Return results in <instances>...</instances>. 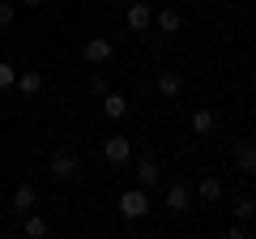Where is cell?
<instances>
[{"label":"cell","instance_id":"cell-1","mask_svg":"<svg viewBox=\"0 0 256 239\" xmlns=\"http://www.w3.org/2000/svg\"><path fill=\"white\" fill-rule=\"evenodd\" d=\"M47 175H52V180H60V184L77 180V154H73V150H56V154L47 158Z\"/></svg>","mask_w":256,"mask_h":239},{"label":"cell","instance_id":"cell-2","mask_svg":"<svg viewBox=\"0 0 256 239\" xmlns=\"http://www.w3.org/2000/svg\"><path fill=\"white\" fill-rule=\"evenodd\" d=\"M120 214L124 218H146L150 214V188H128V192H120Z\"/></svg>","mask_w":256,"mask_h":239},{"label":"cell","instance_id":"cell-3","mask_svg":"<svg viewBox=\"0 0 256 239\" xmlns=\"http://www.w3.org/2000/svg\"><path fill=\"white\" fill-rule=\"evenodd\" d=\"M102 158H107L111 166H128V158H132V141H128V137H107V141H102Z\"/></svg>","mask_w":256,"mask_h":239},{"label":"cell","instance_id":"cell-4","mask_svg":"<svg viewBox=\"0 0 256 239\" xmlns=\"http://www.w3.org/2000/svg\"><path fill=\"white\" fill-rule=\"evenodd\" d=\"M82 56L90 60V64H107L111 56H116V43H111V38H102V34H94V38H86Z\"/></svg>","mask_w":256,"mask_h":239},{"label":"cell","instance_id":"cell-5","mask_svg":"<svg viewBox=\"0 0 256 239\" xmlns=\"http://www.w3.org/2000/svg\"><path fill=\"white\" fill-rule=\"evenodd\" d=\"M235 166L244 175H256V141H239L235 146Z\"/></svg>","mask_w":256,"mask_h":239},{"label":"cell","instance_id":"cell-6","mask_svg":"<svg viewBox=\"0 0 256 239\" xmlns=\"http://www.w3.org/2000/svg\"><path fill=\"white\" fill-rule=\"evenodd\" d=\"M124 22H128V30H150V22H154V13H150V4H128V13H124Z\"/></svg>","mask_w":256,"mask_h":239},{"label":"cell","instance_id":"cell-7","mask_svg":"<svg viewBox=\"0 0 256 239\" xmlns=\"http://www.w3.org/2000/svg\"><path fill=\"white\" fill-rule=\"evenodd\" d=\"M180 90H184V77L175 73V68H162V73H158V94H162V98H180Z\"/></svg>","mask_w":256,"mask_h":239},{"label":"cell","instance_id":"cell-8","mask_svg":"<svg viewBox=\"0 0 256 239\" xmlns=\"http://www.w3.org/2000/svg\"><path fill=\"white\" fill-rule=\"evenodd\" d=\"M214 124H218V116H214L210 107L192 111V132H196V137H210V132H214Z\"/></svg>","mask_w":256,"mask_h":239},{"label":"cell","instance_id":"cell-9","mask_svg":"<svg viewBox=\"0 0 256 239\" xmlns=\"http://www.w3.org/2000/svg\"><path fill=\"white\" fill-rule=\"evenodd\" d=\"M188 201H192V196H188V188H184V184L166 188V210H171V214H184V210H188Z\"/></svg>","mask_w":256,"mask_h":239},{"label":"cell","instance_id":"cell-10","mask_svg":"<svg viewBox=\"0 0 256 239\" xmlns=\"http://www.w3.org/2000/svg\"><path fill=\"white\" fill-rule=\"evenodd\" d=\"M102 111H107V120H124L128 116V98L124 94H102Z\"/></svg>","mask_w":256,"mask_h":239},{"label":"cell","instance_id":"cell-11","mask_svg":"<svg viewBox=\"0 0 256 239\" xmlns=\"http://www.w3.org/2000/svg\"><path fill=\"white\" fill-rule=\"evenodd\" d=\"M34 205H38V192H34L30 184H22L18 192H13V210H18V214H30Z\"/></svg>","mask_w":256,"mask_h":239},{"label":"cell","instance_id":"cell-12","mask_svg":"<svg viewBox=\"0 0 256 239\" xmlns=\"http://www.w3.org/2000/svg\"><path fill=\"white\" fill-rule=\"evenodd\" d=\"M137 180H141V188H154L158 184V162H154V158H141V162H137Z\"/></svg>","mask_w":256,"mask_h":239},{"label":"cell","instance_id":"cell-13","mask_svg":"<svg viewBox=\"0 0 256 239\" xmlns=\"http://www.w3.org/2000/svg\"><path fill=\"white\" fill-rule=\"evenodd\" d=\"M196 192H201V201L218 205V201H222V180H214V175H205V180H201V188H196Z\"/></svg>","mask_w":256,"mask_h":239},{"label":"cell","instance_id":"cell-14","mask_svg":"<svg viewBox=\"0 0 256 239\" xmlns=\"http://www.w3.org/2000/svg\"><path fill=\"white\" fill-rule=\"evenodd\" d=\"M180 26H184V13L180 9H162V13H158V30H162V34H175Z\"/></svg>","mask_w":256,"mask_h":239},{"label":"cell","instance_id":"cell-15","mask_svg":"<svg viewBox=\"0 0 256 239\" xmlns=\"http://www.w3.org/2000/svg\"><path fill=\"white\" fill-rule=\"evenodd\" d=\"M22 230H26L30 239H38V235H47L52 226H47V218H43V214H26V226H22Z\"/></svg>","mask_w":256,"mask_h":239},{"label":"cell","instance_id":"cell-16","mask_svg":"<svg viewBox=\"0 0 256 239\" xmlns=\"http://www.w3.org/2000/svg\"><path fill=\"white\" fill-rule=\"evenodd\" d=\"M18 90L22 94H38L43 90V73H18Z\"/></svg>","mask_w":256,"mask_h":239},{"label":"cell","instance_id":"cell-17","mask_svg":"<svg viewBox=\"0 0 256 239\" xmlns=\"http://www.w3.org/2000/svg\"><path fill=\"white\" fill-rule=\"evenodd\" d=\"M235 218H239V222H252V218H256V201H252V196H244V201L235 205Z\"/></svg>","mask_w":256,"mask_h":239},{"label":"cell","instance_id":"cell-18","mask_svg":"<svg viewBox=\"0 0 256 239\" xmlns=\"http://www.w3.org/2000/svg\"><path fill=\"white\" fill-rule=\"evenodd\" d=\"M9 86H18V68L9 60H0V90H9Z\"/></svg>","mask_w":256,"mask_h":239},{"label":"cell","instance_id":"cell-19","mask_svg":"<svg viewBox=\"0 0 256 239\" xmlns=\"http://www.w3.org/2000/svg\"><path fill=\"white\" fill-rule=\"evenodd\" d=\"M13 26V4H0V30Z\"/></svg>","mask_w":256,"mask_h":239},{"label":"cell","instance_id":"cell-20","mask_svg":"<svg viewBox=\"0 0 256 239\" xmlns=\"http://www.w3.org/2000/svg\"><path fill=\"white\" fill-rule=\"evenodd\" d=\"M90 94H107V82H102V77H98V73H94V77H90Z\"/></svg>","mask_w":256,"mask_h":239},{"label":"cell","instance_id":"cell-21","mask_svg":"<svg viewBox=\"0 0 256 239\" xmlns=\"http://www.w3.org/2000/svg\"><path fill=\"white\" fill-rule=\"evenodd\" d=\"M22 4H34V9H43V0H22Z\"/></svg>","mask_w":256,"mask_h":239},{"label":"cell","instance_id":"cell-22","mask_svg":"<svg viewBox=\"0 0 256 239\" xmlns=\"http://www.w3.org/2000/svg\"><path fill=\"white\" fill-rule=\"evenodd\" d=\"M248 235H256V226H248Z\"/></svg>","mask_w":256,"mask_h":239}]
</instances>
